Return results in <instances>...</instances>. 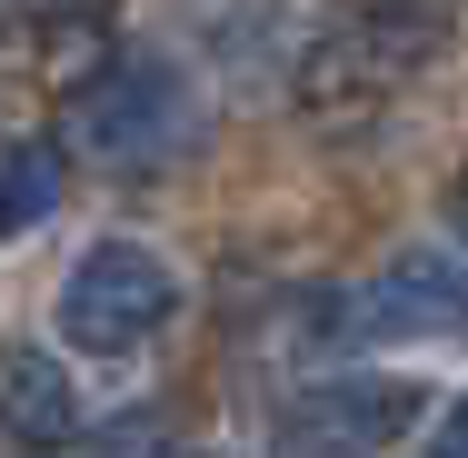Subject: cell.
I'll return each instance as SVG.
<instances>
[{
    "label": "cell",
    "instance_id": "6da1fadb",
    "mask_svg": "<svg viewBox=\"0 0 468 458\" xmlns=\"http://www.w3.org/2000/svg\"><path fill=\"white\" fill-rule=\"evenodd\" d=\"M199 140H209V100L170 50L100 60L70 91V120H60V160H80L100 180H160V170L199 160Z\"/></svg>",
    "mask_w": 468,
    "mask_h": 458
},
{
    "label": "cell",
    "instance_id": "7a4b0ae2",
    "mask_svg": "<svg viewBox=\"0 0 468 458\" xmlns=\"http://www.w3.org/2000/svg\"><path fill=\"white\" fill-rule=\"evenodd\" d=\"M170 319H180V270H170L150 240H100V250H80L70 279H60V339H70L80 359H130V349H150Z\"/></svg>",
    "mask_w": 468,
    "mask_h": 458
},
{
    "label": "cell",
    "instance_id": "3957f363",
    "mask_svg": "<svg viewBox=\"0 0 468 458\" xmlns=\"http://www.w3.org/2000/svg\"><path fill=\"white\" fill-rule=\"evenodd\" d=\"M339 339H449L459 329V260L449 250H409L339 309Z\"/></svg>",
    "mask_w": 468,
    "mask_h": 458
},
{
    "label": "cell",
    "instance_id": "277c9868",
    "mask_svg": "<svg viewBox=\"0 0 468 458\" xmlns=\"http://www.w3.org/2000/svg\"><path fill=\"white\" fill-rule=\"evenodd\" d=\"M0 429L10 439H30V449H60V439H80V389H70V368L50 359V349H0Z\"/></svg>",
    "mask_w": 468,
    "mask_h": 458
},
{
    "label": "cell",
    "instance_id": "5b68a950",
    "mask_svg": "<svg viewBox=\"0 0 468 458\" xmlns=\"http://www.w3.org/2000/svg\"><path fill=\"white\" fill-rule=\"evenodd\" d=\"M60 189H70L60 140H0V240L40 229V219L60 209Z\"/></svg>",
    "mask_w": 468,
    "mask_h": 458
},
{
    "label": "cell",
    "instance_id": "8992f818",
    "mask_svg": "<svg viewBox=\"0 0 468 458\" xmlns=\"http://www.w3.org/2000/svg\"><path fill=\"white\" fill-rule=\"evenodd\" d=\"M110 458H209V449H189L170 429H130V449H110Z\"/></svg>",
    "mask_w": 468,
    "mask_h": 458
},
{
    "label": "cell",
    "instance_id": "52a82bcc",
    "mask_svg": "<svg viewBox=\"0 0 468 458\" xmlns=\"http://www.w3.org/2000/svg\"><path fill=\"white\" fill-rule=\"evenodd\" d=\"M50 10H70V0H0V30H30V20H50Z\"/></svg>",
    "mask_w": 468,
    "mask_h": 458
}]
</instances>
